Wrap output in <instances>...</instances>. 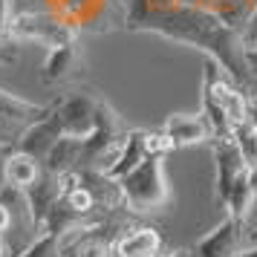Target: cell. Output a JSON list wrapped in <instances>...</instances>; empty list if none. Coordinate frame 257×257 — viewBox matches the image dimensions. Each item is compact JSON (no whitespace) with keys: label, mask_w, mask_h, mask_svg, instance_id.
Returning <instances> with one entry per match:
<instances>
[{"label":"cell","mask_w":257,"mask_h":257,"mask_svg":"<svg viewBox=\"0 0 257 257\" xmlns=\"http://www.w3.org/2000/svg\"><path fill=\"white\" fill-rule=\"evenodd\" d=\"M121 26L130 32H151L165 41L202 49L243 93H257V78L248 70L240 32L225 26L202 6H188L176 0H124Z\"/></svg>","instance_id":"6da1fadb"},{"label":"cell","mask_w":257,"mask_h":257,"mask_svg":"<svg viewBox=\"0 0 257 257\" xmlns=\"http://www.w3.org/2000/svg\"><path fill=\"white\" fill-rule=\"evenodd\" d=\"M116 182L121 191V211L127 217H159L171 205L165 156H145L133 171H127Z\"/></svg>","instance_id":"7a4b0ae2"},{"label":"cell","mask_w":257,"mask_h":257,"mask_svg":"<svg viewBox=\"0 0 257 257\" xmlns=\"http://www.w3.org/2000/svg\"><path fill=\"white\" fill-rule=\"evenodd\" d=\"M44 12L58 18L78 38L104 35L124 24V0H41Z\"/></svg>","instance_id":"3957f363"},{"label":"cell","mask_w":257,"mask_h":257,"mask_svg":"<svg viewBox=\"0 0 257 257\" xmlns=\"http://www.w3.org/2000/svg\"><path fill=\"white\" fill-rule=\"evenodd\" d=\"M78 38L72 29L61 24L58 18H52L44 9H24V12L12 15V24H9V41L15 47L18 44H38L44 49H52L64 44V41H72Z\"/></svg>","instance_id":"277c9868"},{"label":"cell","mask_w":257,"mask_h":257,"mask_svg":"<svg viewBox=\"0 0 257 257\" xmlns=\"http://www.w3.org/2000/svg\"><path fill=\"white\" fill-rule=\"evenodd\" d=\"M49 113V104H35L21 95L0 90V148H18L21 133Z\"/></svg>","instance_id":"5b68a950"},{"label":"cell","mask_w":257,"mask_h":257,"mask_svg":"<svg viewBox=\"0 0 257 257\" xmlns=\"http://www.w3.org/2000/svg\"><path fill=\"white\" fill-rule=\"evenodd\" d=\"M124 220H127V214L121 211V214L104 217L101 222H95L90 228L72 234L70 240L64 243V248H61V257H107L113 240L127 228Z\"/></svg>","instance_id":"8992f818"},{"label":"cell","mask_w":257,"mask_h":257,"mask_svg":"<svg viewBox=\"0 0 257 257\" xmlns=\"http://www.w3.org/2000/svg\"><path fill=\"white\" fill-rule=\"evenodd\" d=\"M84 75V47L81 38L64 41L58 47L47 49V58L41 64L38 78L44 87H64V84H75Z\"/></svg>","instance_id":"52a82bcc"},{"label":"cell","mask_w":257,"mask_h":257,"mask_svg":"<svg viewBox=\"0 0 257 257\" xmlns=\"http://www.w3.org/2000/svg\"><path fill=\"white\" fill-rule=\"evenodd\" d=\"M211 151H214V162H217V202L225 205L234 188L248 179V165L243 162V156L231 139L211 142Z\"/></svg>","instance_id":"ba28073f"},{"label":"cell","mask_w":257,"mask_h":257,"mask_svg":"<svg viewBox=\"0 0 257 257\" xmlns=\"http://www.w3.org/2000/svg\"><path fill=\"white\" fill-rule=\"evenodd\" d=\"M110 251L118 257H156L162 251V234L151 225H127L113 240Z\"/></svg>","instance_id":"9c48e42d"},{"label":"cell","mask_w":257,"mask_h":257,"mask_svg":"<svg viewBox=\"0 0 257 257\" xmlns=\"http://www.w3.org/2000/svg\"><path fill=\"white\" fill-rule=\"evenodd\" d=\"M162 130L168 133V139L174 142V148H191V145L211 142V130L199 113H176V116H168Z\"/></svg>","instance_id":"30bf717a"},{"label":"cell","mask_w":257,"mask_h":257,"mask_svg":"<svg viewBox=\"0 0 257 257\" xmlns=\"http://www.w3.org/2000/svg\"><path fill=\"white\" fill-rule=\"evenodd\" d=\"M38 176H41V162H38L32 153L15 148V151L6 156V162H3V182L9 188L26 191V188L35 185Z\"/></svg>","instance_id":"8fae6325"},{"label":"cell","mask_w":257,"mask_h":257,"mask_svg":"<svg viewBox=\"0 0 257 257\" xmlns=\"http://www.w3.org/2000/svg\"><path fill=\"white\" fill-rule=\"evenodd\" d=\"M145 156H148V151H145V130H142V127H133V130L127 133L124 151H121V156H118V165L113 168L110 179H121V176L127 174V171H133V168H136V165H139Z\"/></svg>","instance_id":"7c38bea8"},{"label":"cell","mask_w":257,"mask_h":257,"mask_svg":"<svg viewBox=\"0 0 257 257\" xmlns=\"http://www.w3.org/2000/svg\"><path fill=\"white\" fill-rule=\"evenodd\" d=\"M231 142L237 145V151H240V156H243V162L248 165V168H257V130L248 127V124H240V127L234 130Z\"/></svg>","instance_id":"4fadbf2b"},{"label":"cell","mask_w":257,"mask_h":257,"mask_svg":"<svg viewBox=\"0 0 257 257\" xmlns=\"http://www.w3.org/2000/svg\"><path fill=\"white\" fill-rule=\"evenodd\" d=\"M145 151H148V156H168L176 148L174 142L168 139V133L159 127V130H145Z\"/></svg>","instance_id":"5bb4252c"},{"label":"cell","mask_w":257,"mask_h":257,"mask_svg":"<svg viewBox=\"0 0 257 257\" xmlns=\"http://www.w3.org/2000/svg\"><path fill=\"white\" fill-rule=\"evenodd\" d=\"M12 3L15 0H0V52H15V44L9 41V24H12Z\"/></svg>","instance_id":"9a60e30c"},{"label":"cell","mask_w":257,"mask_h":257,"mask_svg":"<svg viewBox=\"0 0 257 257\" xmlns=\"http://www.w3.org/2000/svg\"><path fill=\"white\" fill-rule=\"evenodd\" d=\"M245 124L257 130V93H245Z\"/></svg>","instance_id":"2e32d148"},{"label":"cell","mask_w":257,"mask_h":257,"mask_svg":"<svg viewBox=\"0 0 257 257\" xmlns=\"http://www.w3.org/2000/svg\"><path fill=\"white\" fill-rule=\"evenodd\" d=\"M245 61H248V70H251V75L257 78V41L254 44H245Z\"/></svg>","instance_id":"e0dca14e"},{"label":"cell","mask_w":257,"mask_h":257,"mask_svg":"<svg viewBox=\"0 0 257 257\" xmlns=\"http://www.w3.org/2000/svg\"><path fill=\"white\" fill-rule=\"evenodd\" d=\"M248 191H251V197L257 202V168H248Z\"/></svg>","instance_id":"ac0fdd59"},{"label":"cell","mask_w":257,"mask_h":257,"mask_svg":"<svg viewBox=\"0 0 257 257\" xmlns=\"http://www.w3.org/2000/svg\"><path fill=\"white\" fill-rule=\"evenodd\" d=\"M15 61V52H0V64H12Z\"/></svg>","instance_id":"d6986e66"},{"label":"cell","mask_w":257,"mask_h":257,"mask_svg":"<svg viewBox=\"0 0 257 257\" xmlns=\"http://www.w3.org/2000/svg\"><path fill=\"white\" fill-rule=\"evenodd\" d=\"M156 257H188L185 251H159Z\"/></svg>","instance_id":"ffe728a7"},{"label":"cell","mask_w":257,"mask_h":257,"mask_svg":"<svg viewBox=\"0 0 257 257\" xmlns=\"http://www.w3.org/2000/svg\"><path fill=\"white\" fill-rule=\"evenodd\" d=\"M234 257H257V248H251V251H237Z\"/></svg>","instance_id":"44dd1931"},{"label":"cell","mask_w":257,"mask_h":257,"mask_svg":"<svg viewBox=\"0 0 257 257\" xmlns=\"http://www.w3.org/2000/svg\"><path fill=\"white\" fill-rule=\"evenodd\" d=\"M0 257H9L6 254V245H3V237H0Z\"/></svg>","instance_id":"7402d4cb"}]
</instances>
